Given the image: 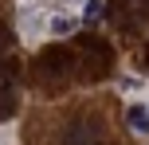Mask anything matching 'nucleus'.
Here are the masks:
<instances>
[{
  "instance_id": "423d86ee",
  "label": "nucleus",
  "mask_w": 149,
  "mask_h": 145,
  "mask_svg": "<svg viewBox=\"0 0 149 145\" xmlns=\"http://www.w3.org/2000/svg\"><path fill=\"white\" fill-rule=\"evenodd\" d=\"M74 28H79V20H71V16H55V20H51V35H71V31Z\"/></svg>"
},
{
  "instance_id": "7ed1b4c3",
  "label": "nucleus",
  "mask_w": 149,
  "mask_h": 145,
  "mask_svg": "<svg viewBox=\"0 0 149 145\" xmlns=\"http://www.w3.org/2000/svg\"><path fill=\"white\" fill-rule=\"evenodd\" d=\"M118 16H122V24H141L145 16H149V0H118Z\"/></svg>"
},
{
  "instance_id": "0eeeda50",
  "label": "nucleus",
  "mask_w": 149,
  "mask_h": 145,
  "mask_svg": "<svg viewBox=\"0 0 149 145\" xmlns=\"http://www.w3.org/2000/svg\"><path fill=\"white\" fill-rule=\"evenodd\" d=\"M82 16H86V20H98V16H102V0H86Z\"/></svg>"
},
{
  "instance_id": "f03ea898",
  "label": "nucleus",
  "mask_w": 149,
  "mask_h": 145,
  "mask_svg": "<svg viewBox=\"0 0 149 145\" xmlns=\"http://www.w3.org/2000/svg\"><path fill=\"white\" fill-rule=\"evenodd\" d=\"M16 110V67L0 63V118H8Z\"/></svg>"
},
{
  "instance_id": "39448f33",
  "label": "nucleus",
  "mask_w": 149,
  "mask_h": 145,
  "mask_svg": "<svg viewBox=\"0 0 149 145\" xmlns=\"http://www.w3.org/2000/svg\"><path fill=\"white\" fill-rule=\"evenodd\" d=\"M71 67V55L67 51H47L43 55V75H63Z\"/></svg>"
},
{
  "instance_id": "f257e3e1",
  "label": "nucleus",
  "mask_w": 149,
  "mask_h": 145,
  "mask_svg": "<svg viewBox=\"0 0 149 145\" xmlns=\"http://www.w3.org/2000/svg\"><path fill=\"white\" fill-rule=\"evenodd\" d=\"M63 145H102V130H98L90 118H79V122H71Z\"/></svg>"
},
{
  "instance_id": "20e7f679",
  "label": "nucleus",
  "mask_w": 149,
  "mask_h": 145,
  "mask_svg": "<svg viewBox=\"0 0 149 145\" xmlns=\"http://www.w3.org/2000/svg\"><path fill=\"white\" fill-rule=\"evenodd\" d=\"M126 122H130L134 133H149V106L145 102H134V106L126 110Z\"/></svg>"
},
{
  "instance_id": "6e6552de",
  "label": "nucleus",
  "mask_w": 149,
  "mask_h": 145,
  "mask_svg": "<svg viewBox=\"0 0 149 145\" xmlns=\"http://www.w3.org/2000/svg\"><path fill=\"white\" fill-rule=\"evenodd\" d=\"M8 43H12V31H8V24H4V20H0V55H4V51H8Z\"/></svg>"
}]
</instances>
